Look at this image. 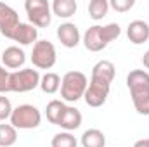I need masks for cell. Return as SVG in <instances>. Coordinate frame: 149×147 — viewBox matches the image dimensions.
<instances>
[{
  "label": "cell",
  "instance_id": "21",
  "mask_svg": "<svg viewBox=\"0 0 149 147\" xmlns=\"http://www.w3.org/2000/svg\"><path fill=\"white\" fill-rule=\"evenodd\" d=\"M52 147H76L78 142L74 139V135L71 132H61V133H56L52 137V142H50Z\"/></svg>",
  "mask_w": 149,
  "mask_h": 147
},
{
  "label": "cell",
  "instance_id": "20",
  "mask_svg": "<svg viewBox=\"0 0 149 147\" xmlns=\"http://www.w3.org/2000/svg\"><path fill=\"white\" fill-rule=\"evenodd\" d=\"M17 140V130L12 125L2 123L0 125V147H10Z\"/></svg>",
  "mask_w": 149,
  "mask_h": 147
},
{
  "label": "cell",
  "instance_id": "5",
  "mask_svg": "<svg viewBox=\"0 0 149 147\" xmlns=\"http://www.w3.org/2000/svg\"><path fill=\"white\" fill-rule=\"evenodd\" d=\"M42 123V112L31 104H21L12 109L10 125L17 130H33Z\"/></svg>",
  "mask_w": 149,
  "mask_h": 147
},
{
  "label": "cell",
  "instance_id": "11",
  "mask_svg": "<svg viewBox=\"0 0 149 147\" xmlns=\"http://www.w3.org/2000/svg\"><path fill=\"white\" fill-rule=\"evenodd\" d=\"M57 38L66 49H74L80 43V30L74 23H63L57 28Z\"/></svg>",
  "mask_w": 149,
  "mask_h": 147
},
{
  "label": "cell",
  "instance_id": "7",
  "mask_svg": "<svg viewBox=\"0 0 149 147\" xmlns=\"http://www.w3.org/2000/svg\"><path fill=\"white\" fill-rule=\"evenodd\" d=\"M57 61V52L52 42L38 40L31 50V62L37 69H50Z\"/></svg>",
  "mask_w": 149,
  "mask_h": 147
},
{
  "label": "cell",
  "instance_id": "1",
  "mask_svg": "<svg viewBox=\"0 0 149 147\" xmlns=\"http://www.w3.org/2000/svg\"><path fill=\"white\" fill-rule=\"evenodd\" d=\"M114 73L116 68L111 61H99L94 68H92V74H90V81L88 87L85 90V102L90 107H101L106 104L109 90H111V83L114 80Z\"/></svg>",
  "mask_w": 149,
  "mask_h": 147
},
{
  "label": "cell",
  "instance_id": "10",
  "mask_svg": "<svg viewBox=\"0 0 149 147\" xmlns=\"http://www.w3.org/2000/svg\"><path fill=\"white\" fill-rule=\"evenodd\" d=\"M2 62H3V68L19 71V68H23L26 62V54L17 45H10L2 52Z\"/></svg>",
  "mask_w": 149,
  "mask_h": 147
},
{
  "label": "cell",
  "instance_id": "17",
  "mask_svg": "<svg viewBox=\"0 0 149 147\" xmlns=\"http://www.w3.org/2000/svg\"><path fill=\"white\" fill-rule=\"evenodd\" d=\"M40 88L43 94H56L61 90V76L57 73H45L40 78Z\"/></svg>",
  "mask_w": 149,
  "mask_h": 147
},
{
  "label": "cell",
  "instance_id": "8",
  "mask_svg": "<svg viewBox=\"0 0 149 147\" xmlns=\"http://www.w3.org/2000/svg\"><path fill=\"white\" fill-rule=\"evenodd\" d=\"M40 73L38 69L33 68H24L19 71L10 73V92H17V94H24V92H31L37 87H40Z\"/></svg>",
  "mask_w": 149,
  "mask_h": 147
},
{
  "label": "cell",
  "instance_id": "9",
  "mask_svg": "<svg viewBox=\"0 0 149 147\" xmlns=\"http://www.w3.org/2000/svg\"><path fill=\"white\" fill-rule=\"evenodd\" d=\"M19 23L21 21H19L17 12L10 5L0 2V33L5 38L10 40L12 35H14V31H16V28L19 26Z\"/></svg>",
  "mask_w": 149,
  "mask_h": 147
},
{
  "label": "cell",
  "instance_id": "4",
  "mask_svg": "<svg viewBox=\"0 0 149 147\" xmlns=\"http://www.w3.org/2000/svg\"><path fill=\"white\" fill-rule=\"evenodd\" d=\"M88 80L81 71H68L61 78V97L66 102H76L85 95Z\"/></svg>",
  "mask_w": 149,
  "mask_h": 147
},
{
  "label": "cell",
  "instance_id": "14",
  "mask_svg": "<svg viewBox=\"0 0 149 147\" xmlns=\"http://www.w3.org/2000/svg\"><path fill=\"white\" fill-rule=\"evenodd\" d=\"M80 125H81V112L73 106H66L57 126H61L64 132H74L76 128H80Z\"/></svg>",
  "mask_w": 149,
  "mask_h": 147
},
{
  "label": "cell",
  "instance_id": "24",
  "mask_svg": "<svg viewBox=\"0 0 149 147\" xmlns=\"http://www.w3.org/2000/svg\"><path fill=\"white\" fill-rule=\"evenodd\" d=\"M135 5V0H111L109 7H113L116 12H127Z\"/></svg>",
  "mask_w": 149,
  "mask_h": 147
},
{
  "label": "cell",
  "instance_id": "25",
  "mask_svg": "<svg viewBox=\"0 0 149 147\" xmlns=\"http://www.w3.org/2000/svg\"><path fill=\"white\" fill-rule=\"evenodd\" d=\"M142 64H144L146 69H149V50H146L144 55H142Z\"/></svg>",
  "mask_w": 149,
  "mask_h": 147
},
{
  "label": "cell",
  "instance_id": "18",
  "mask_svg": "<svg viewBox=\"0 0 149 147\" xmlns=\"http://www.w3.org/2000/svg\"><path fill=\"white\" fill-rule=\"evenodd\" d=\"M64 109H66V104L63 101H57V99L50 101L47 104V107H45V116H47L49 123L57 125L59 119H61V116H63V112H64Z\"/></svg>",
  "mask_w": 149,
  "mask_h": 147
},
{
  "label": "cell",
  "instance_id": "22",
  "mask_svg": "<svg viewBox=\"0 0 149 147\" xmlns=\"http://www.w3.org/2000/svg\"><path fill=\"white\" fill-rule=\"evenodd\" d=\"M10 114H12V104H10V101L5 95H0V121L10 119Z\"/></svg>",
  "mask_w": 149,
  "mask_h": 147
},
{
  "label": "cell",
  "instance_id": "13",
  "mask_svg": "<svg viewBox=\"0 0 149 147\" xmlns=\"http://www.w3.org/2000/svg\"><path fill=\"white\" fill-rule=\"evenodd\" d=\"M10 40L17 42L19 45H31V43L35 45L38 42V30L30 23H19Z\"/></svg>",
  "mask_w": 149,
  "mask_h": 147
},
{
  "label": "cell",
  "instance_id": "3",
  "mask_svg": "<svg viewBox=\"0 0 149 147\" xmlns=\"http://www.w3.org/2000/svg\"><path fill=\"white\" fill-rule=\"evenodd\" d=\"M120 35H121V28L118 23H109L106 26L94 24L87 28V31L83 33V45L90 52H101Z\"/></svg>",
  "mask_w": 149,
  "mask_h": 147
},
{
  "label": "cell",
  "instance_id": "6",
  "mask_svg": "<svg viewBox=\"0 0 149 147\" xmlns=\"http://www.w3.org/2000/svg\"><path fill=\"white\" fill-rule=\"evenodd\" d=\"M24 9L30 19V24L35 28H47L52 21V7L47 0H26Z\"/></svg>",
  "mask_w": 149,
  "mask_h": 147
},
{
  "label": "cell",
  "instance_id": "19",
  "mask_svg": "<svg viewBox=\"0 0 149 147\" xmlns=\"http://www.w3.org/2000/svg\"><path fill=\"white\" fill-rule=\"evenodd\" d=\"M109 10V2L108 0H90L88 2V16L94 21H99L108 16Z\"/></svg>",
  "mask_w": 149,
  "mask_h": 147
},
{
  "label": "cell",
  "instance_id": "23",
  "mask_svg": "<svg viewBox=\"0 0 149 147\" xmlns=\"http://www.w3.org/2000/svg\"><path fill=\"white\" fill-rule=\"evenodd\" d=\"M7 92H10V73L3 66H0V94L3 95Z\"/></svg>",
  "mask_w": 149,
  "mask_h": 147
},
{
  "label": "cell",
  "instance_id": "2",
  "mask_svg": "<svg viewBox=\"0 0 149 147\" xmlns=\"http://www.w3.org/2000/svg\"><path fill=\"white\" fill-rule=\"evenodd\" d=\"M127 87L135 111L142 116H149V73L144 69L130 71L127 74Z\"/></svg>",
  "mask_w": 149,
  "mask_h": 147
},
{
  "label": "cell",
  "instance_id": "12",
  "mask_svg": "<svg viewBox=\"0 0 149 147\" xmlns=\"http://www.w3.org/2000/svg\"><path fill=\"white\" fill-rule=\"evenodd\" d=\"M127 37L134 45H142L149 40V23L142 19H135L127 28Z\"/></svg>",
  "mask_w": 149,
  "mask_h": 147
},
{
  "label": "cell",
  "instance_id": "26",
  "mask_svg": "<svg viewBox=\"0 0 149 147\" xmlns=\"http://www.w3.org/2000/svg\"><path fill=\"white\" fill-rule=\"evenodd\" d=\"M134 147H149V140H148V139H142V140H137V142L134 144Z\"/></svg>",
  "mask_w": 149,
  "mask_h": 147
},
{
  "label": "cell",
  "instance_id": "16",
  "mask_svg": "<svg viewBox=\"0 0 149 147\" xmlns=\"http://www.w3.org/2000/svg\"><path fill=\"white\" fill-rule=\"evenodd\" d=\"M78 5L74 0H54L52 3V12L61 17V19H70L71 16H74Z\"/></svg>",
  "mask_w": 149,
  "mask_h": 147
},
{
  "label": "cell",
  "instance_id": "27",
  "mask_svg": "<svg viewBox=\"0 0 149 147\" xmlns=\"http://www.w3.org/2000/svg\"><path fill=\"white\" fill-rule=\"evenodd\" d=\"M148 140H149V139H148Z\"/></svg>",
  "mask_w": 149,
  "mask_h": 147
},
{
  "label": "cell",
  "instance_id": "15",
  "mask_svg": "<svg viewBox=\"0 0 149 147\" xmlns=\"http://www.w3.org/2000/svg\"><path fill=\"white\" fill-rule=\"evenodd\" d=\"M81 147H106V135L97 128H88L81 135Z\"/></svg>",
  "mask_w": 149,
  "mask_h": 147
}]
</instances>
